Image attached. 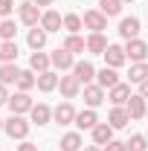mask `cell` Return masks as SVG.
<instances>
[{"label": "cell", "instance_id": "1", "mask_svg": "<svg viewBox=\"0 0 148 151\" xmlns=\"http://www.w3.org/2000/svg\"><path fill=\"white\" fill-rule=\"evenodd\" d=\"M3 131L9 134L12 139H26V134H29V122H26L20 113H12V119H6Z\"/></svg>", "mask_w": 148, "mask_h": 151}, {"label": "cell", "instance_id": "2", "mask_svg": "<svg viewBox=\"0 0 148 151\" xmlns=\"http://www.w3.org/2000/svg\"><path fill=\"white\" fill-rule=\"evenodd\" d=\"M125 55H128V61H145L148 58V44L142 41V38H131L128 44H125Z\"/></svg>", "mask_w": 148, "mask_h": 151}, {"label": "cell", "instance_id": "3", "mask_svg": "<svg viewBox=\"0 0 148 151\" xmlns=\"http://www.w3.org/2000/svg\"><path fill=\"white\" fill-rule=\"evenodd\" d=\"M18 12H20V23H26V26H38V20H41V6H35L32 0H26V3H20L18 6Z\"/></svg>", "mask_w": 148, "mask_h": 151}, {"label": "cell", "instance_id": "4", "mask_svg": "<svg viewBox=\"0 0 148 151\" xmlns=\"http://www.w3.org/2000/svg\"><path fill=\"white\" fill-rule=\"evenodd\" d=\"M84 26L90 29V32H102V29H108V15H102L99 9H90V12H84Z\"/></svg>", "mask_w": 148, "mask_h": 151}, {"label": "cell", "instance_id": "5", "mask_svg": "<svg viewBox=\"0 0 148 151\" xmlns=\"http://www.w3.org/2000/svg\"><path fill=\"white\" fill-rule=\"evenodd\" d=\"M50 61H52V67H55V70H61V73H64V70H73V67H75L73 52H70V50H64V47H58L55 52L50 55Z\"/></svg>", "mask_w": 148, "mask_h": 151}, {"label": "cell", "instance_id": "6", "mask_svg": "<svg viewBox=\"0 0 148 151\" xmlns=\"http://www.w3.org/2000/svg\"><path fill=\"white\" fill-rule=\"evenodd\" d=\"M105 61H108V67L119 70V67L128 61V55H125V47H119V44H111V47L105 50Z\"/></svg>", "mask_w": 148, "mask_h": 151}, {"label": "cell", "instance_id": "7", "mask_svg": "<svg viewBox=\"0 0 148 151\" xmlns=\"http://www.w3.org/2000/svg\"><path fill=\"white\" fill-rule=\"evenodd\" d=\"M9 108H12V113H29L32 111V99H29V93H15V96H9Z\"/></svg>", "mask_w": 148, "mask_h": 151}, {"label": "cell", "instance_id": "8", "mask_svg": "<svg viewBox=\"0 0 148 151\" xmlns=\"http://www.w3.org/2000/svg\"><path fill=\"white\" fill-rule=\"evenodd\" d=\"M61 26H64V18H61L58 12L47 9V12L41 15V29H44V32H58Z\"/></svg>", "mask_w": 148, "mask_h": 151}, {"label": "cell", "instance_id": "9", "mask_svg": "<svg viewBox=\"0 0 148 151\" xmlns=\"http://www.w3.org/2000/svg\"><path fill=\"white\" fill-rule=\"evenodd\" d=\"M73 76L78 78V81H81V84H90L93 78H96V67H93L90 61H75Z\"/></svg>", "mask_w": 148, "mask_h": 151}, {"label": "cell", "instance_id": "10", "mask_svg": "<svg viewBox=\"0 0 148 151\" xmlns=\"http://www.w3.org/2000/svg\"><path fill=\"white\" fill-rule=\"evenodd\" d=\"M131 96H134V93H131V87H128V84H122V81H119L116 87H111V93H108V99H111V102L116 105V108H125Z\"/></svg>", "mask_w": 148, "mask_h": 151}, {"label": "cell", "instance_id": "11", "mask_svg": "<svg viewBox=\"0 0 148 151\" xmlns=\"http://www.w3.org/2000/svg\"><path fill=\"white\" fill-rule=\"evenodd\" d=\"M58 87H61V93H64V99H75V96H78V90H81V81H78L75 76H61Z\"/></svg>", "mask_w": 148, "mask_h": 151}, {"label": "cell", "instance_id": "12", "mask_svg": "<svg viewBox=\"0 0 148 151\" xmlns=\"http://www.w3.org/2000/svg\"><path fill=\"white\" fill-rule=\"evenodd\" d=\"M96 84L111 90V87H116V84H119V73H116L113 67H102V70L96 73Z\"/></svg>", "mask_w": 148, "mask_h": 151}, {"label": "cell", "instance_id": "13", "mask_svg": "<svg viewBox=\"0 0 148 151\" xmlns=\"http://www.w3.org/2000/svg\"><path fill=\"white\" fill-rule=\"evenodd\" d=\"M84 102H87V108H99V105L105 102V87H99V84H84Z\"/></svg>", "mask_w": 148, "mask_h": 151}, {"label": "cell", "instance_id": "14", "mask_svg": "<svg viewBox=\"0 0 148 151\" xmlns=\"http://www.w3.org/2000/svg\"><path fill=\"white\" fill-rule=\"evenodd\" d=\"M52 119H55L58 125H70V122H75V111L70 102H61L55 111H52Z\"/></svg>", "mask_w": 148, "mask_h": 151}, {"label": "cell", "instance_id": "15", "mask_svg": "<svg viewBox=\"0 0 148 151\" xmlns=\"http://www.w3.org/2000/svg\"><path fill=\"white\" fill-rule=\"evenodd\" d=\"M119 35L125 38V41H131V38H139V18H122V23H119Z\"/></svg>", "mask_w": 148, "mask_h": 151}, {"label": "cell", "instance_id": "16", "mask_svg": "<svg viewBox=\"0 0 148 151\" xmlns=\"http://www.w3.org/2000/svg\"><path fill=\"white\" fill-rule=\"evenodd\" d=\"M75 125H78L81 131H93V128L99 125V116H96V111H93V108H87V111L75 113Z\"/></svg>", "mask_w": 148, "mask_h": 151}, {"label": "cell", "instance_id": "17", "mask_svg": "<svg viewBox=\"0 0 148 151\" xmlns=\"http://www.w3.org/2000/svg\"><path fill=\"white\" fill-rule=\"evenodd\" d=\"M108 47H111V44L105 41L102 32H90V38H87V52H93V55H105Z\"/></svg>", "mask_w": 148, "mask_h": 151}, {"label": "cell", "instance_id": "18", "mask_svg": "<svg viewBox=\"0 0 148 151\" xmlns=\"http://www.w3.org/2000/svg\"><path fill=\"white\" fill-rule=\"evenodd\" d=\"M58 73H52V70H47V73H38V90L41 93H50V90H55L58 87Z\"/></svg>", "mask_w": 148, "mask_h": 151}, {"label": "cell", "instance_id": "19", "mask_svg": "<svg viewBox=\"0 0 148 151\" xmlns=\"http://www.w3.org/2000/svg\"><path fill=\"white\" fill-rule=\"evenodd\" d=\"M90 134H93V142H96V145H108V142L113 139V128L108 125V122H99Z\"/></svg>", "mask_w": 148, "mask_h": 151}, {"label": "cell", "instance_id": "20", "mask_svg": "<svg viewBox=\"0 0 148 151\" xmlns=\"http://www.w3.org/2000/svg\"><path fill=\"white\" fill-rule=\"evenodd\" d=\"M125 111L131 113V119H142V116L148 113L145 99H142V96H131V99H128V105H125Z\"/></svg>", "mask_w": 148, "mask_h": 151}, {"label": "cell", "instance_id": "21", "mask_svg": "<svg viewBox=\"0 0 148 151\" xmlns=\"http://www.w3.org/2000/svg\"><path fill=\"white\" fill-rule=\"evenodd\" d=\"M50 64H52L50 55H47V52H41V50H35V52L29 55V70H35V73H47V70H50Z\"/></svg>", "mask_w": 148, "mask_h": 151}, {"label": "cell", "instance_id": "22", "mask_svg": "<svg viewBox=\"0 0 148 151\" xmlns=\"http://www.w3.org/2000/svg\"><path fill=\"white\" fill-rule=\"evenodd\" d=\"M128 122H131V113L125 111V108H116V105H113L111 116H108V125H111L113 131H116V128H125Z\"/></svg>", "mask_w": 148, "mask_h": 151}, {"label": "cell", "instance_id": "23", "mask_svg": "<svg viewBox=\"0 0 148 151\" xmlns=\"http://www.w3.org/2000/svg\"><path fill=\"white\" fill-rule=\"evenodd\" d=\"M29 116H32V122L35 125H47L50 119H52V111H50V105H32V111H29Z\"/></svg>", "mask_w": 148, "mask_h": 151}, {"label": "cell", "instance_id": "24", "mask_svg": "<svg viewBox=\"0 0 148 151\" xmlns=\"http://www.w3.org/2000/svg\"><path fill=\"white\" fill-rule=\"evenodd\" d=\"M18 61V44L15 41H3L0 44V64H15Z\"/></svg>", "mask_w": 148, "mask_h": 151}, {"label": "cell", "instance_id": "25", "mask_svg": "<svg viewBox=\"0 0 148 151\" xmlns=\"http://www.w3.org/2000/svg\"><path fill=\"white\" fill-rule=\"evenodd\" d=\"M20 70L15 64H0V84H18Z\"/></svg>", "mask_w": 148, "mask_h": 151}, {"label": "cell", "instance_id": "26", "mask_svg": "<svg viewBox=\"0 0 148 151\" xmlns=\"http://www.w3.org/2000/svg\"><path fill=\"white\" fill-rule=\"evenodd\" d=\"M18 87L23 90V93H29L32 87H38V76L32 73V70H20V76H18Z\"/></svg>", "mask_w": 148, "mask_h": 151}, {"label": "cell", "instance_id": "27", "mask_svg": "<svg viewBox=\"0 0 148 151\" xmlns=\"http://www.w3.org/2000/svg\"><path fill=\"white\" fill-rule=\"evenodd\" d=\"M122 0H99V12L102 15H108V18H116L119 12H122Z\"/></svg>", "mask_w": 148, "mask_h": 151}, {"label": "cell", "instance_id": "28", "mask_svg": "<svg viewBox=\"0 0 148 151\" xmlns=\"http://www.w3.org/2000/svg\"><path fill=\"white\" fill-rule=\"evenodd\" d=\"M131 81H137V84H142V81H145L148 78V64L145 61H137V64H131Z\"/></svg>", "mask_w": 148, "mask_h": 151}, {"label": "cell", "instance_id": "29", "mask_svg": "<svg viewBox=\"0 0 148 151\" xmlns=\"http://www.w3.org/2000/svg\"><path fill=\"white\" fill-rule=\"evenodd\" d=\"M47 35H50V32H44V29H29V38H26V41H29V47H32V50H44V44H47Z\"/></svg>", "mask_w": 148, "mask_h": 151}, {"label": "cell", "instance_id": "30", "mask_svg": "<svg viewBox=\"0 0 148 151\" xmlns=\"http://www.w3.org/2000/svg\"><path fill=\"white\" fill-rule=\"evenodd\" d=\"M61 151H81V137L78 134H64L61 137Z\"/></svg>", "mask_w": 148, "mask_h": 151}, {"label": "cell", "instance_id": "31", "mask_svg": "<svg viewBox=\"0 0 148 151\" xmlns=\"http://www.w3.org/2000/svg\"><path fill=\"white\" fill-rule=\"evenodd\" d=\"M64 50H70V52H84V50H87V41H84V38L81 35H70L67 38V41H64Z\"/></svg>", "mask_w": 148, "mask_h": 151}, {"label": "cell", "instance_id": "32", "mask_svg": "<svg viewBox=\"0 0 148 151\" xmlns=\"http://www.w3.org/2000/svg\"><path fill=\"white\" fill-rule=\"evenodd\" d=\"M81 26H84V20L78 18V15H64V29H67L70 35H75Z\"/></svg>", "mask_w": 148, "mask_h": 151}, {"label": "cell", "instance_id": "33", "mask_svg": "<svg viewBox=\"0 0 148 151\" xmlns=\"http://www.w3.org/2000/svg\"><path fill=\"white\" fill-rule=\"evenodd\" d=\"M125 145H128V151H148V139L142 137V134H134Z\"/></svg>", "mask_w": 148, "mask_h": 151}, {"label": "cell", "instance_id": "34", "mask_svg": "<svg viewBox=\"0 0 148 151\" xmlns=\"http://www.w3.org/2000/svg\"><path fill=\"white\" fill-rule=\"evenodd\" d=\"M15 32H18V29H15V20H0V38H3V41H15Z\"/></svg>", "mask_w": 148, "mask_h": 151}, {"label": "cell", "instance_id": "35", "mask_svg": "<svg viewBox=\"0 0 148 151\" xmlns=\"http://www.w3.org/2000/svg\"><path fill=\"white\" fill-rule=\"evenodd\" d=\"M15 9V0H0V18H9Z\"/></svg>", "mask_w": 148, "mask_h": 151}, {"label": "cell", "instance_id": "36", "mask_svg": "<svg viewBox=\"0 0 148 151\" xmlns=\"http://www.w3.org/2000/svg\"><path fill=\"white\" fill-rule=\"evenodd\" d=\"M102 151H128V145H125V142H119V139H111Z\"/></svg>", "mask_w": 148, "mask_h": 151}, {"label": "cell", "instance_id": "37", "mask_svg": "<svg viewBox=\"0 0 148 151\" xmlns=\"http://www.w3.org/2000/svg\"><path fill=\"white\" fill-rule=\"evenodd\" d=\"M18 151H38L35 142H23V145H18Z\"/></svg>", "mask_w": 148, "mask_h": 151}, {"label": "cell", "instance_id": "38", "mask_svg": "<svg viewBox=\"0 0 148 151\" xmlns=\"http://www.w3.org/2000/svg\"><path fill=\"white\" fill-rule=\"evenodd\" d=\"M9 102V93H6V84H0V105H6Z\"/></svg>", "mask_w": 148, "mask_h": 151}, {"label": "cell", "instance_id": "39", "mask_svg": "<svg viewBox=\"0 0 148 151\" xmlns=\"http://www.w3.org/2000/svg\"><path fill=\"white\" fill-rule=\"evenodd\" d=\"M139 96H142V99H148V78L139 84Z\"/></svg>", "mask_w": 148, "mask_h": 151}, {"label": "cell", "instance_id": "40", "mask_svg": "<svg viewBox=\"0 0 148 151\" xmlns=\"http://www.w3.org/2000/svg\"><path fill=\"white\" fill-rule=\"evenodd\" d=\"M35 6H52V0H32Z\"/></svg>", "mask_w": 148, "mask_h": 151}, {"label": "cell", "instance_id": "41", "mask_svg": "<svg viewBox=\"0 0 148 151\" xmlns=\"http://www.w3.org/2000/svg\"><path fill=\"white\" fill-rule=\"evenodd\" d=\"M84 151H102V148H96V145H87V148H84Z\"/></svg>", "mask_w": 148, "mask_h": 151}, {"label": "cell", "instance_id": "42", "mask_svg": "<svg viewBox=\"0 0 148 151\" xmlns=\"http://www.w3.org/2000/svg\"><path fill=\"white\" fill-rule=\"evenodd\" d=\"M3 125H6V122H3V119H0V131H3Z\"/></svg>", "mask_w": 148, "mask_h": 151}, {"label": "cell", "instance_id": "43", "mask_svg": "<svg viewBox=\"0 0 148 151\" xmlns=\"http://www.w3.org/2000/svg\"><path fill=\"white\" fill-rule=\"evenodd\" d=\"M122 3H134V0H122Z\"/></svg>", "mask_w": 148, "mask_h": 151}, {"label": "cell", "instance_id": "44", "mask_svg": "<svg viewBox=\"0 0 148 151\" xmlns=\"http://www.w3.org/2000/svg\"><path fill=\"white\" fill-rule=\"evenodd\" d=\"M145 119H148V113H145Z\"/></svg>", "mask_w": 148, "mask_h": 151}]
</instances>
